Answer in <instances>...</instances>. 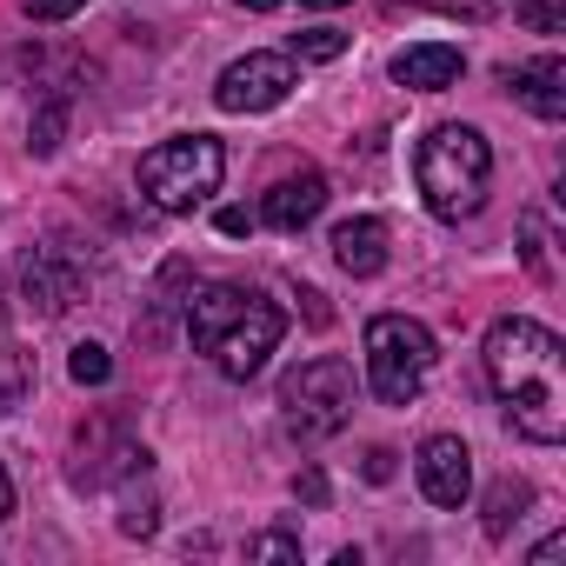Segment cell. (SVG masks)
Wrapping results in <instances>:
<instances>
[{
  "label": "cell",
  "mask_w": 566,
  "mask_h": 566,
  "mask_svg": "<svg viewBox=\"0 0 566 566\" xmlns=\"http://www.w3.org/2000/svg\"><path fill=\"white\" fill-rule=\"evenodd\" d=\"M486 380L513 420L520 440L533 447H559L566 440V354H559V334L513 314V321H493L486 327Z\"/></svg>",
  "instance_id": "6da1fadb"
},
{
  "label": "cell",
  "mask_w": 566,
  "mask_h": 566,
  "mask_svg": "<svg viewBox=\"0 0 566 566\" xmlns=\"http://www.w3.org/2000/svg\"><path fill=\"white\" fill-rule=\"evenodd\" d=\"M187 334L227 380H253L266 367V354L280 347V334H287V314L273 301H260L253 287L213 280V287H200L187 301Z\"/></svg>",
  "instance_id": "7a4b0ae2"
},
{
  "label": "cell",
  "mask_w": 566,
  "mask_h": 566,
  "mask_svg": "<svg viewBox=\"0 0 566 566\" xmlns=\"http://www.w3.org/2000/svg\"><path fill=\"white\" fill-rule=\"evenodd\" d=\"M413 180L427 193V207L440 220H467L480 213L486 200V180H493V147L473 134V127H433L413 154Z\"/></svg>",
  "instance_id": "3957f363"
},
{
  "label": "cell",
  "mask_w": 566,
  "mask_h": 566,
  "mask_svg": "<svg viewBox=\"0 0 566 566\" xmlns=\"http://www.w3.org/2000/svg\"><path fill=\"white\" fill-rule=\"evenodd\" d=\"M354 394H360L354 367L340 354H314L280 380V427H287L301 447H321L354 420Z\"/></svg>",
  "instance_id": "277c9868"
},
{
  "label": "cell",
  "mask_w": 566,
  "mask_h": 566,
  "mask_svg": "<svg viewBox=\"0 0 566 566\" xmlns=\"http://www.w3.org/2000/svg\"><path fill=\"white\" fill-rule=\"evenodd\" d=\"M220 174H227V154L213 134H180L140 154V193L160 213H193L207 193H220Z\"/></svg>",
  "instance_id": "5b68a950"
},
{
  "label": "cell",
  "mask_w": 566,
  "mask_h": 566,
  "mask_svg": "<svg viewBox=\"0 0 566 566\" xmlns=\"http://www.w3.org/2000/svg\"><path fill=\"white\" fill-rule=\"evenodd\" d=\"M433 360H440V347L420 321H407V314H374L367 321V387L387 407H413Z\"/></svg>",
  "instance_id": "8992f818"
},
{
  "label": "cell",
  "mask_w": 566,
  "mask_h": 566,
  "mask_svg": "<svg viewBox=\"0 0 566 566\" xmlns=\"http://www.w3.org/2000/svg\"><path fill=\"white\" fill-rule=\"evenodd\" d=\"M301 87V74H294V61L287 54H247V61H233L220 81H213V101L227 107V114H266V107H280Z\"/></svg>",
  "instance_id": "52a82bcc"
},
{
  "label": "cell",
  "mask_w": 566,
  "mask_h": 566,
  "mask_svg": "<svg viewBox=\"0 0 566 566\" xmlns=\"http://www.w3.org/2000/svg\"><path fill=\"white\" fill-rule=\"evenodd\" d=\"M420 493L433 500V506H467V493H473V453H467V440L460 433H433V440H420Z\"/></svg>",
  "instance_id": "ba28073f"
},
{
  "label": "cell",
  "mask_w": 566,
  "mask_h": 566,
  "mask_svg": "<svg viewBox=\"0 0 566 566\" xmlns=\"http://www.w3.org/2000/svg\"><path fill=\"white\" fill-rule=\"evenodd\" d=\"M21 287H28V307H34V314H67V307L87 294V273L67 266L54 247H41V253H28V266H21Z\"/></svg>",
  "instance_id": "9c48e42d"
},
{
  "label": "cell",
  "mask_w": 566,
  "mask_h": 566,
  "mask_svg": "<svg viewBox=\"0 0 566 566\" xmlns=\"http://www.w3.org/2000/svg\"><path fill=\"white\" fill-rule=\"evenodd\" d=\"M321 207H327V174L301 167V174H287V180H273V187H266L260 220H266V227H280V233H301Z\"/></svg>",
  "instance_id": "30bf717a"
},
{
  "label": "cell",
  "mask_w": 566,
  "mask_h": 566,
  "mask_svg": "<svg viewBox=\"0 0 566 566\" xmlns=\"http://www.w3.org/2000/svg\"><path fill=\"white\" fill-rule=\"evenodd\" d=\"M460 67H467V54H460V48H447V41H420V48L394 54V81H400V87H420V94L453 87V81H460Z\"/></svg>",
  "instance_id": "8fae6325"
},
{
  "label": "cell",
  "mask_w": 566,
  "mask_h": 566,
  "mask_svg": "<svg viewBox=\"0 0 566 566\" xmlns=\"http://www.w3.org/2000/svg\"><path fill=\"white\" fill-rule=\"evenodd\" d=\"M506 81H513V94H520L539 120H566V61H559V54H539V61L513 67Z\"/></svg>",
  "instance_id": "7c38bea8"
},
{
  "label": "cell",
  "mask_w": 566,
  "mask_h": 566,
  "mask_svg": "<svg viewBox=\"0 0 566 566\" xmlns=\"http://www.w3.org/2000/svg\"><path fill=\"white\" fill-rule=\"evenodd\" d=\"M334 260L354 273V280H374L387 266V220L360 213V220H340L334 227Z\"/></svg>",
  "instance_id": "4fadbf2b"
},
{
  "label": "cell",
  "mask_w": 566,
  "mask_h": 566,
  "mask_svg": "<svg viewBox=\"0 0 566 566\" xmlns=\"http://www.w3.org/2000/svg\"><path fill=\"white\" fill-rule=\"evenodd\" d=\"M526 500H533V486H526V480H513V473H500V480H493V493H486V533H493V539H506V526H520Z\"/></svg>",
  "instance_id": "5bb4252c"
},
{
  "label": "cell",
  "mask_w": 566,
  "mask_h": 566,
  "mask_svg": "<svg viewBox=\"0 0 566 566\" xmlns=\"http://www.w3.org/2000/svg\"><path fill=\"white\" fill-rule=\"evenodd\" d=\"M67 374H74L81 387H107V380H114V360H107V347L81 340V347H74V360H67Z\"/></svg>",
  "instance_id": "9a60e30c"
},
{
  "label": "cell",
  "mask_w": 566,
  "mask_h": 566,
  "mask_svg": "<svg viewBox=\"0 0 566 566\" xmlns=\"http://www.w3.org/2000/svg\"><path fill=\"white\" fill-rule=\"evenodd\" d=\"M526 34H566V0H520Z\"/></svg>",
  "instance_id": "2e32d148"
},
{
  "label": "cell",
  "mask_w": 566,
  "mask_h": 566,
  "mask_svg": "<svg viewBox=\"0 0 566 566\" xmlns=\"http://www.w3.org/2000/svg\"><path fill=\"white\" fill-rule=\"evenodd\" d=\"M294 48H301L307 61H340V54H347V34H340V28H307V34H294Z\"/></svg>",
  "instance_id": "e0dca14e"
},
{
  "label": "cell",
  "mask_w": 566,
  "mask_h": 566,
  "mask_svg": "<svg viewBox=\"0 0 566 566\" xmlns=\"http://www.w3.org/2000/svg\"><path fill=\"white\" fill-rule=\"evenodd\" d=\"M247 559H301V539L294 533H260V539H247Z\"/></svg>",
  "instance_id": "ac0fdd59"
},
{
  "label": "cell",
  "mask_w": 566,
  "mask_h": 566,
  "mask_svg": "<svg viewBox=\"0 0 566 566\" xmlns=\"http://www.w3.org/2000/svg\"><path fill=\"white\" fill-rule=\"evenodd\" d=\"M21 394H28V367H21V360H14L8 347H0V413H8V407H14Z\"/></svg>",
  "instance_id": "d6986e66"
},
{
  "label": "cell",
  "mask_w": 566,
  "mask_h": 566,
  "mask_svg": "<svg viewBox=\"0 0 566 566\" xmlns=\"http://www.w3.org/2000/svg\"><path fill=\"white\" fill-rule=\"evenodd\" d=\"M61 127H67V107H48V114L34 120V140H28V147H34V154H54V147H61Z\"/></svg>",
  "instance_id": "ffe728a7"
},
{
  "label": "cell",
  "mask_w": 566,
  "mask_h": 566,
  "mask_svg": "<svg viewBox=\"0 0 566 566\" xmlns=\"http://www.w3.org/2000/svg\"><path fill=\"white\" fill-rule=\"evenodd\" d=\"M87 0H21V14L28 21H67V14H81Z\"/></svg>",
  "instance_id": "44dd1931"
},
{
  "label": "cell",
  "mask_w": 566,
  "mask_h": 566,
  "mask_svg": "<svg viewBox=\"0 0 566 566\" xmlns=\"http://www.w3.org/2000/svg\"><path fill=\"white\" fill-rule=\"evenodd\" d=\"M294 493H301L307 506H327V473H321V467H307V473L294 480Z\"/></svg>",
  "instance_id": "7402d4cb"
},
{
  "label": "cell",
  "mask_w": 566,
  "mask_h": 566,
  "mask_svg": "<svg viewBox=\"0 0 566 566\" xmlns=\"http://www.w3.org/2000/svg\"><path fill=\"white\" fill-rule=\"evenodd\" d=\"M253 220H260V213H247V207H220V233H233V240L253 233Z\"/></svg>",
  "instance_id": "603a6c76"
},
{
  "label": "cell",
  "mask_w": 566,
  "mask_h": 566,
  "mask_svg": "<svg viewBox=\"0 0 566 566\" xmlns=\"http://www.w3.org/2000/svg\"><path fill=\"white\" fill-rule=\"evenodd\" d=\"M301 301H307V321H314V327H327V321H334V307H327V294H314V287H301Z\"/></svg>",
  "instance_id": "cb8c5ba5"
},
{
  "label": "cell",
  "mask_w": 566,
  "mask_h": 566,
  "mask_svg": "<svg viewBox=\"0 0 566 566\" xmlns=\"http://www.w3.org/2000/svg\"><path fill=\"white\" fill-rule=\"evenodd\" d=\"M367 480H394V453H387V447L367 453Z\"/></svg>",
  "instance_id": "d4e9b609"
},
{
  "label": "cell",
  "mask_w": 566,
  "mask_h": 566,
  "mask_svg": "<svg viewBox=\"0 0 566 566\" xmlns=\"http://www.w3.org/2000/svg\"><path fill=\"white\" fill-rule=\"evenodd\" d=\"M559 553H566V539L553 533V539H539V546H533V566H559Z\"/></svg>",
  "instance_id": "484cf974"
},
{
  "label": "cell",
  "mask_w": 566,
  "mask_h": 566,
  "mask_svg": "<svg viewBox=\"0 0 566 566\" xmlns=\"http://www.w3.org/2000/svg\"><path fill=\"white\" fill-rule=\"evenodd\" d=\"M8 513H14V480H8V467H0V526H8Z\"/></svg>",
  "instance_id": "4316f807"
},
{
  "label": "cell",
  "mask_w": 566,
  "mask_h": 566,
  "mask_svg": "<svg viewBox=\"0 0 566 566\" xmlns=\"http://www.w3.org/2000/svg\"><path fill=\"white\" fill-rule=\"evenodd\" d=\"M233 8H253V14H273V8H280V0H233Z\"/></svg>",
  "instance_id": "83f0119b"
},
{
  "label": "cell",
  "mask_w": 566,
  "mask_h": 566,
  "mask_svg": "<svg viewBox=\"0 0 566 566\" xmlns=\"http://www.w3.org/2000/svg\"><path fill=\"white\" fill-rule=\"evenodd\" d=\"M301 8H347V0H301Z\"/></svg>",
  "instance_id": "f1b7e54d"
}]
</instances>
